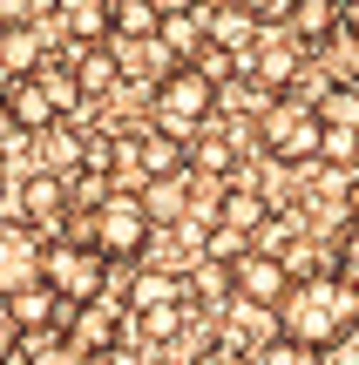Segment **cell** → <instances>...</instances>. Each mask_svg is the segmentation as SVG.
<instances>
[{
    "label": "cell",
    "instance_id": "cell-17",
    "mask_svg": "<svg viewBox=\"0 0 359 365\" xmlns=\"http://www.w3.org/2000/svg\"><path fill=\"white\" fill-rule=\"evenodd\" d=\"M7 102H14V122H21L27 135H48L54 122H61L54 102H48V88H41V75H14L7 81Z\"/></svg>",
    "mask_w": 359,
    "mask_h": 365
},
{
    "label": "cell",
    "instance_id": "cell-28",
    "mask_svg": "<svg viewBox=\"0 0 359 365\" xmlns=\"http://www.w3.org/2000/svg\"><path fill=\"white\" fill-rule=\"evenodd\" d=\"M197 250H203V257H217V264H238L244 250H251V237H244V230H224V223H211V230L197 237Z\"/></svg>",
    "mask_w": 359,
    "mask_h": 365
},
{
    "label": "cell",
    "instance_id": "cell-7",
    "mask_svg": "<svg viewBox=\"0 0 359 365\" xmlns=\"http://www.w3.org/2000/svg\"><path fill=\"white\" fill-rule=\"evenodd\" d=\"M21 210H27L21 223H34L41 237H61V230H68V217H75L68 176H61V170H34V176L21 182Z\"/></svg>",
    "mask_w": 359,
    "mask_h": 365
},
{
    "label": "cell",
    "instance_id": "cell-4",
    "mask_svg": "<svg viewBox=\"0 0 359 365\" xmlns=\"http://www.w3.org/2000/svg\"><path fill=\"white\" fill-rule=\"evenodd\" d=\"M149 115H156V129H170V135L190 143V135L217 115V75L203 61H176L170 75L149 88Z\"/></svg>",
    "mask_w": 359,
    "mask_h": 365
},
{
    "label": "cell",
    "instance_id": "cell-30",
    "mask_svg": "<svg viewBox=\"0 0 359 365\" xmlns=\"http://www.w3.org/2000/svg\"><path fill=\"white\" fill-rule=\"evenodd\" d=\"M89 365H143V345L116 339V345H102V352H89Z\"/></svg>",
    "mask_w": 359,
    "mask_h": 365
},
{
    "label": "cell",
    "instance_id": "cell-1",
    "mask_svg": "<svg viewBox=\"0 0 359 365\" xmlns=\"http://www.w3.org/2000/svg\"><path fill=\"white\" fill-rule=\"evenodd\" d=\"M278 331L285 339H305L319 352L346 345L359 331V284L339 271H312V277H292V291L278 298Z\"/></svg>",
    "mask_w": 359,
    "mask_h": 365
},
{
    "label": "cell",
    "instance_id": "cell-19",
    "mask_svg": "<svg viewBox=\"0 0 359 365\" xmlns=\"http://www.w3.org/2000/svg\"><path fill=\"white\" fill-rule=\"evenodd\" d=\"M292 34L305 41V54H325V41L339 34V0H292Z\"/></svg>",
    "mask_w": 359,
    "mask_h": 365
},
{
    "label": "cell",
    "instance_id": "cell-26",
    "mask_svg": "<svg viewBox=\"0 0 359 365\" xmlns=\"http://www.w3.org/2000/svg\"><path fill=\"white\" fill-rule=\"evenodd\" d=\"M251 365H325V352H319V345H305V339H285V331H278V339H265V345L251 352Z\"/></svg>",
    "mask_w": 359,
    "mask_h": 365
},
{
    "label": "cell",
    "instance_id": "cell-24",
    "mask_svg": "<svg viewBox=\"0 0 359 365\" xmlns=\"http://www.w3.org/2000/svg\"><path fill=\"white\" fill-rule=\"evenodd\" d=\"M319 122H339V129H359V75H339L319 88Z\"/></svg>",
    "mask_w": 359,
    "mask_h": 365
},
{
    "label": "cell",
    "instance_id": "cell-8",
    "mask_svg": "<svg viewBox=\"0 0 359 365\" xmlns=\"http://www.w3.org/2000/svg\"><path fill=\"white\" fill-rule=\"evenodd\" d=\"M258 34H265V21H258L244 0H211V7H203V41L224 48L231 61H244V54L258 48Z\"/></svg>",
    "mask_w": 359,
    "mask_h": 365
},
{
    "label": "cell",
    "instance_id": "cell-35",
    "mask_svg": "<svg viewBox=\"0 0 359 365\" xmlns=\"http://www.w3.org/2000/svg\"><path fill=\"white\" fill-rule=\"evenodd\" d=\"M339 34L359 48V0H339Z\"/></svg>",
    "mask_w": 359,
    "mask_h": 365
},
{
    "label": "cell",
    "instance_id": "cell-14",
    "mask_svg": "<svg viewBox=\"0 0 359 365\" xmlns=\"http://www.w3.org/2000/svg\"><path fill=\"white\" fill-rule=\"evenodd\" d=\"M0 304H7V318H14L21 331H41V325H61V318H68V298H61V291L48 284V277H34V284L7 291Z\"/></svg>",
    "mask_w": 359,
    "mask_h": 365
},
{
    "label": "cell",
    "instance_id": "cell-3",
    "mask_svg": "<svg viewBox=\"0 0 359 365\" xmlns=\"http://www.w3.org/2000/svg\"><path fill=\"white\" fill-rule=\"evenodd\" d=\"M319 108L305 102L298 88L271 95L265 108H258V149H265L271 163H285V170H305V163H319Z\"/></svg>",
    "mask_w": 359,
    "mask_h": 365
},
{
    "label": "cell",
    "instance_id": "cell-27",
    "mask_svg": "<svg viewBox=\"0 0 359 365\" xmlns=\"http://www.w3.org/2000/svg\"><path fill=\"white\" fill-rule=\"evenodd\" d=\"M319 163H325V170H359V129L325 122V129H319Z\"/></svg>",
    "mask_w": 359,
    "mask_h": 365
},
{
    "label": "cell",
    "instance_id": "cell-16",
    "mask_svg": "<svg viewBox=\"0 0 359 365\" xmlns=\"http://www.w3.org/2000/svg\"><path fill=\"white\" fill-rule=\"evenodd\" d=\"M190 170H197V176H224V182L238 176V143H231V129L217 115L190 135Z\"/></svg>",
    "mask_w": 359,
    "mask_h": 365
},
{
    "label": "cell",
    "instance_id": "cell-13",
    "mask_svg": "<svg viewBox=\"0 0 359 365\" xmlns=\"http://www.w3.org/2000/svg\"><path fill=\"white\" fill-rule=\"evenodd\" d=\"M265 217H271V196L258 190V176H231V182H224V196H217V210H211V223H224V230H244V237L265 230Z\"/></svg>",
    "mask_w": 359,
    "mask_h": 365
},
{
    "label": "cell",
    "instance_id": "cell-32",
    "mask_svg": "<svg viewBox=\"0 0 359 365\" xmlns=\"http://www.w3.org/2000/svg\"><path fill=\"white\" fill-rule=\"evenodd\" d=\"M14 352H21V325H14L7 304H0V365H14Z\"/></svg>",
    "mask_w": 359,
    "mask_h": 365
},
{
    "label": "cell",
    "instance_id": "cell-2",
    "mask_svg": "<svg viewBox=\"0 0 359 365\" xmlns=\"http://www.w3.org/2000/svg\"><path fill=\"white\" fill-rule=\"evenodd\" d=\"M68 230L89 237L108 264H136L149 244H156V217H149L143 190H102V203H89V210L68 217Z\"/></svg>",
    "mask_w": 359,
    "mask_h": 365
},
{
    "label": "cell",
    "instance_id": "cell-34",
    "mask_svg": "<svg viewBox=\"0 0 359 365\" xmlns=\"http://www.w3.org/2000/svg\"><path fill=\"white\" fill-rule=\"evenodd\" d=\"M14 135H27V129H21V122H14V102H7V88H0V149H7Z\"/></svg>",
    "mask_w": 359,
    "mask_h": 365
},
{
    "label": "cell",
    "instance_id": "cell-15",
    "mask_svg": "<svg viewBox=\"0 0 359 365\" xmlns=\"http://www.w3.org/2000/svg\"><path fill=\"white\" fill-rule=\"evenodd\" d=\"M48 61V41H41V21H0V75H34Z\"/></svg>",
    "mask_w": 359,
    "mask_h": 365
},
{
    "label": "cell",
    "instance_id": "cell-10",
    "mask_svg": "<svg viewBox=\"0 0 359 365\" xmlns=\"http://www.w3.org/2000/svg\"><path fill=\"white\" fill-rule=\"evenodd\" d=\"M122 156L136 163V176H176V170H190V143L183 135H170V129H143V135H122Z\"/></svg>",
    "mask_w": 359,
    "mask_h": 365
},
{
    "label": "cell",
    "instance_id": "cell-21",
    "mask_svg": "<svg viewBox=\"0 0 359 365\" xmlns=\"http://www.w3.org/2000/svg\"><path fill=\"white\" fill-rule=\"evenodd\" d=\"M176 298H190V277H176V271H136L129 291H122V312H143V304H176Z\"/></svg>",
    "mask_w": 359,
    "mask_h": 365
},
{
    "label": "cell",
    "instance_id": "cell-36",
    "mask_svg": "<svg viewBox=\"0 0 359 365\" xmlns=\"http://www.w3.org/2000/svg\"><path fill=\"white\" fill-rule=\"evenodd\" d=\"M339 203H346V223H359V170L346 176V196H339Z\"/></svg>",
    "mask_w": 359,
    "mask_h": 365
},
{
    "label": "cell",
    "instance_id": "cell-25",
    "mask_svg": "<svg viewBox=\"0 0 359 365\" xmlns=\"http://www.w3.org/2000/svg\"><path fill=\"white\" fill-rule=\"evenodd\" d=\"M34 75H41V88H48L54 115L68 122V115H75V108H81V95H89V88H81V75H75V68H54V61H41Z\"/></svg>",
    "mask_w": 359,
    "mask_h": 365
},
{
    "label": "cell",
    "instance_id": "cell-33",
    "mask_svg": "<svg viewBox=\"0 0 359 365\" xmlns=\"http://www.w3.org/2000/svg\"><path fill=\"white\" fill-rule=\"evenodd\" d=\"M244 7H251V14H258V21H265V27H278L285 14H292V0H244Z\"/></svg>",
    "mask_w": 359,
    "mask_h": 365
},
{
    "label": "cell",
    "instance_id": "cell-9",
    "mask_svg": "<svg viewBox=\"0 0 359 365\" xmlns=\"http://www.w3.org/2000/svg\"><path fill=\"white\" fill-rule=\"evenodd\" d=\"M231 291H244V298H258V304H278L285 291H292V271H285V257L278 250H244L238 264H231Z\"/></svg>",
    "mask_w": 359,
    "mask_h": 365
},
{
    "label": "cell",
    "instance_id": "cell-31",
    "mask_svg": "<svg viewBox=\"0 0 359 365\" xmlns=\"http://www.w3.org/2000/svg\"><path fill=\"white\" fill-rule=\"evenodd\" d=\"M190 365H251V352H238V345H203Z\"/></svg>",
    "mask_w": 359,
    "mask_h": 365
},
{
    "label": "cell",
    "instance_id": "cell-29",
    "mask_svg": "<svg viewBox=\"0 0 359 365\" xmlns=\"http://www.w3.org/2000/svg\"><path fill=\"white\" fill-rule=\"evenodd\" d=\"M333 271L359 284V223H346V230H339V244H333Z\"/></svg>",
    "mask_w": 359,
    "mask_h": 365
},
{
    "label": "cell",
    "instance_id": "cell-12",
    "mask_svg": "<svg viewBox=\"0 0 359 365\" xmlns=\"http://www.w3.org/2000/svg\"><path fill=\"white\" fill-rule=\"evenodd\" d=\"M265 339H278V304H258V298H244V291H231L224 298V345L258 352Z\"/></svg>",
    "mask_w": 359,
    "mask_h": 365
},
{
    "label": "cell",
    "instance_id": "cell-6",
    "mask_svg": "<svg viewBox=\"0 0 359 365\" xmlns=\"http://www.w3.org/2000/svg\"><path fill=\"white\" fill-rule=\"evenodd\" d=\"M244 61H251V81H258L265 95H285L298 75H305L312 54H305V41H298V34L285 41V34H271V27H265V34H258V48L244 54Z\"/></svg>",
    "mask_w": 359,
    "mask_h": 365
},
{
    "label": "cell",
    "instance_id": "cell-18",
    "mask_svg": "<svg viewBox=\"0 0 359 365\" xmlns=\"http://www.w3.org/2000/svg\"><path fill=\"white\" fill-rule=\"evenodd\" d=\"M54 21H61V34L75 41V48L108 41V0H54Z\"/></svg>",
    "mask_w": 359,
    "mask_h": 365
},
{
    "label": "cell",
    "instance_id": "cell-37",
    "mask_svg": "<svg viewBox=\"0 0 359 365\" xmlns=\"http://www.w3.org/2000/svg\"><path fill=\"white\" fill-rule=\"evenodd\" d=\"M203 7H211V0H203Z\"/></svg>",
    "mask_w": 359,
    "mask_h": 365
},
{
    "label": "cell",
    "instance_id": "cell-11",
    "mask_svg": "<svg viewBox=\"0 0 359 365\" xmlns=\"http://www.w3.org/2000/svg\"><path fill=\"white\" fill-rule=\"evenodd\" d=\"M41 277V230L34 223H0V298Z\"/></svg>",
    "mask_w": 359,
    "mask_h": 365
},
{
    "label": "cell",
    "instance_id": "cell-22",
    "mask_svg": "<svg viewBox=\"0 0 359 365\" xmlns=\"http://www.w3.org/2000/svg\"><path fill=\"white\" fill-rule=\"evenodd\" d=\"M163 27V0H108V41H143Z\"/></svg>",
    "mask_w": 359,
    "mask_h": 365
},
{
    "label": "cell",
    "instance_id": "cell-5",
    "mask_svg": "<svg viewBox=\"0 0 359 365\" xmlns=\"http://www.w3.org/2000/svg\"><path fill=\"white\" fill-rule=\"evenodd\" d=\"M41 277H48L68 304H89V298L108 291V257L89 244V237L61 230V237H41Z\"/></svg>",
    "mask_w": 359,
    "mask_h": 365
},
{
    "label": "cell",
    "instance_id": "cell-23",
    "mask_svg": "<svg viewBox=\"0 0 359 365\" xmlns=\"http://www.w3.org/2000/svg\"><path fill=\"white\" fill-rule=\"evenodd\" d=\"M163 41H170L176 54H203V0H190V7H163V27H156Z\"/></svg>",
    "mask_w": 359,
    "mask_h": 365
},
{
    "label": "cell",
    "instance_id": "cell-20",
    "mask_svg": "<svg viewBox=\"0 0 359 365\" xmlns=\"http://www.w3.org/2000/svg\"><path fill=\"white\" fill-rule=\"evenodd\" d=\"M143 203H149V217H156V230L183 223V210H190V170H176V176H149V182H143Z\"/></svg>",
    "mask_w": 359,
    "mask_h": 365
}]
</instances>
